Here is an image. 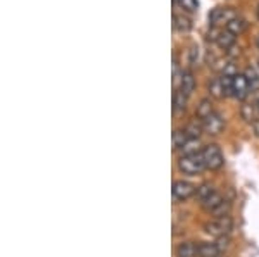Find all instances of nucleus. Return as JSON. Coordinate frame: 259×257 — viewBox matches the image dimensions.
<instances>
[{
	"label": "nucleus",
	"instance_id": "nucleus-1",
	"mask_svg": "<svg viewBox=\"0 0 259 257\" xmlns=\"http://www.w3.org/2000/svg\"><path fill=\"white\" fill-rule=\"evenodd\" d=\"M177 166H178V171L183 173V175H189V176L200 175V173L206 169V163H204L202 150H200V152H192V154H182L178 157Z\"/></svg>",
	"mask_w": 259,
	"mask_h": 257
},
{
	"label": "nucleus",
	"instance_id": "nucleus-2",
	"mask_svg": "<svg viewBox=\"0 0 259 257\" xmlns=\"http://www.w3.org/2000/svg\"><path fill=\"white\" fill-rule=\"evenodd\" d=\"M232 230H233V219L228 214H225V216H214L204 225V231L214 238L228 237L232 233Z\"/></svg>",
	"mask_w": 259,
	"mask_h": 257
},
{
	"label": "nucleus",
	"instance_id": "nucleus-3",
	"mask_svg": "<svg viewBox=\"0 0 259 257\" xmlns=\"http://www.w3.org/2000/svg\"><path fill=\"white\" fill-rule=\"evenodd\" d=\"M202 157L204 163H206V169H209V171H218L225 166V156L216 143L206 145L202 148Z\"/></svg>",
	"mask_w": 259,
	"mask_h": 257
},
{
	"label": "nucleus",
	"instance_id": "nucleus-4",
	"mask_svg": "<svg viewBox=\"0 0 259 257\" xmlns=\"http://www.w3.org/2000/svg\"><path fill=\"white\" fill-rule=\"evenodd\" d=\"M197 192V186H195L192 181L189 180H175L173 186H171V197H173V202H187L190 197L195 195Z\"/></svg>",
	"mask_w": 259,
	"mask_h": 257
},
{
	"label": "nucleus",
	"instance_id": "nucleus-5",
	"mask_svg": "<svg viewBox=\"0 0 259 257\" xmlns=\"http://www.w3.org/2000/svg\"><path fill=\"white\" fill-rule=\"evenodd\" d=\"M228 247V238H218L216 242H199L197 257H221L225 248Z\"/></svg>",
	"mask_w": 259,
	"mask_h": 257
},
{
	"label": "nucleus",
	"instance_id": "nucleus-6",
	"mask_svg": "<svg viewBox=\"0 0 259 257\" xmlns=\"http://www.w3.org/2000/svg\"><path fill=\"white\" fill-rule=\"evenodd\" d=\"M200 207H202L207 214H211V216H225V214H228L227 211H228L230 204L220 192H216L214 195L207 198V200L204 202Z\"/></svg>",
	"mask_w": 259,
	"mask_h": 257
},
{
	"label": "nucleus",
	"instance_id": "nucleus-7",
	"mask_svg": "<svg viewBox=\"0 0 259 257\" xmlns=\"http://www.w3.org/2000/svg\"><path fill=\"white\" fill-rule=\"evenodd\" d=\"M237 11L233 7H214L211 12H209V24L212 28H218L221 24H227L230 23L232 19L237 18Z\"/></svg>",
	"mask_w": 259,
	"mask_h": 257
},
{
	"label": "nucleus",
	"instance_id": "nucleus-8",
	"mask_svg": "<svg viewBox=\"0 0 259 257\" xmlns=\"http://www.w3.org/2000/svg\"><path fill=\"white\" fill-rule=\"evenodd\" d=\"M200 126H202V130L206 131V133H209V135H218L221 130H223V126H225V121H223V118L216 113H211L209 116H206V118H202L200 119Z\"/></svg>",
	"mask_w": 259,
	"mask_h": 257
},
{
	"label": "nucleus",
	"instance_id": "nucleus-9",
	"mask_svg": "<svg viewBox=\"0 0 259 257\" xmlns=\"http://www.w3.org/2000/svg\"><path fill=\"white\" fill-rule=\"evenodd\" d=\"M249 90H250V85H249L247 78H245V74L237 73L235 76H233V88H232V97L239 98V100H244V98L247 97Z\"/></svg>",
	"mask_w": 259,
	"mask_h": 257
},
{
	"label": "nucleus",
	"instance_id": "nucleus-10",
	"mask_svg": "<svg viewBox=\"0 0 259 257\" xmlns=\"http://www.w3.org/2000/svg\"><path fill=\"white\" fill-rule=\"evenodd\" d=\"M194 90H195V76H194V73L187 69V71H183L182 78H180L177 92H180L182 95H185V97L189 98L190 95L194 93Z\"/></svg>",
	"mask_w": 259,
	"mask_h": 257
},
{
	"label": "nucleus",
	"instance_id": "nucleus-11",
	"mask_svg": "<svg viewBox=\"0 0 259 257\" xmlns=\"http://www.w3.org/2000/svg\"><path fill=\"white\" fill-rule=\"evenodd\" d=\"M237 36L233 35V33H230L227 28H221L218 36H216V43H218V47H221L223 50H228V48L233 47V43H235Z\"/></svg>",
	"mask_w": 259,
	"mask_h": 257
},
{
	"label": "nucleus",
	"instance_id": "nucleus-12",
	"mask_svg": "<svg viewBox=\"0 0 259 257\" xmlns=\"http://www.w3.org/2000/svg\"><path fill=\"white\" fill-rule=\"evenodd\" d=\"M177 257H197V243L195 242H182L175 248Z\"/></svg>",
	"mask_w": 259,
	"mask_h": 257
},
{
	"label": "nucleus",
	"instance_id": "nucleus-13",
	"mask_svg": "<svg viewBox=\"0 0 259 257\" xmlns=\"http://www.w3.org/2000/svg\"><path fill=\"white\" fill-rule=\"evenodd\" d=\"M216 192H218V190L214 188V185H211V183H200L197 186V192H195V198H197L199 204L202 205L204 202H206L209 197L214 195Z\"/></svg>",
	"mask_w": 259,
	"mask_h": 257
},
{
	"label": "nucleus",
	"instance_id": "nucleus-14",
	"mask_svg": "<svg viewBox=\"0 0 259 257\" xmlns=\"http://www.w3.org/2000/svg\"><path fill=\"white\" fill-rule=\"evenodd\" d=\"M192 138V136L187 133L185 128H180V130H175L173 133V150L182 152V148L185 147L187 142Z\"/></svg>",
	"mask_w": 259,
	"mask_h": 257
},
{
	"label": "nucleus",
	"instance_id": "nucleus-15",
	"mask_svg": "<svg viewBox=\"0 0 259 257\" xmlns=\"http://www.w3.org/2000/svg\"><path fill=\"white\" fill-rule=\"evenodd\" d=\"M227 30L230 31V33H233L235 36H239V35H242L245 30H247V21H245L244 18H240V16H237L235 19H232L230 23L227 24Z\"/></svg>",
	"mask_w": 259,
	"mask_h": 257
},
{
	"label": "nucleus",
	"instance_id": "nucleus-16",
	"mask_svg": "<svg viewBox=\"0 0 259 257\" xmlns=\"http://www.w3.org/2000/svg\"><path fill=\"white\" fill-rule=\"evenodd\" d=\"M173 28L180 33H189L192 30V21L185 16H180L175 12L173 14Z\"/></svg>",
	"mask_w": 259,
	"mask_h": 257
},
{
	"label": "nucleus",
	"instance_id": "nucleus-17",
	"mask_svg": "<svg viewBox=\"0 0 259 257\" xmlns=\"http://www.w3.org/2000/svg\"><path fill=\"white\" fill-rule=\"evenodd\" d=\"M187 100H189V98H187L185 95H182L180 92H175V95H173V111L175 113H183V111L187 109Z\"/></svg>",
	"mask_w": 259,
	"mask_h": 257
},
{
	"label": "nucleus",
	"instance_id": "nucleus-18",
	"mask_svg": "<svg viewBox=\"0 0 259 257\" xmlns=\"http://www.w3.org/2000/svg\"><path fill=\"white\" fill-rule=\"evenodd\" d=\"M211 113H214V109H212V104L209 98L200 100V104L197 106V118L202 119V118H206V116H209Z\"/></svg>",
	"mask_w": 259,
	"mask_h": 257
},
{
	"label": "nucleus",
	"instance_id": "nucleus-19",
	"mask_svg": "<svg viewBox=\"0 0 259 257\" xmlns=\"http://www.w3.org/2000/svg\"><path fill=\"white\" fill-rule=\"evenodd\" d=\"M175 6L182 7L187 12H197L199 11V0H178Z\"/></svg>",
	"mask_w": 259,
	"mask_h": 257
},
{
	"label": "nucleus",
	"instance_id": "nucleus-20",
	"mask_svg": "<svg viewBox=\"0 0 259 257\" xmlns=\"http://www.w3.org/2000/svg\"><path fill=\"white\" fill-rule=\"evenodd\" d=\"M209 93L212 95V97H225L220 78H214L212 81H209Z\"/></svg>",
	"mask_w": 259,
	"mask_h": 257
},
{
	"label": "nucleus",
	"instance_id": "nucleus-21",
	"mask_svg": "<svg viewBox=\"0 0 259 257\" xmlns=\"http://www.w3.org/2000/svg\"><path fill=\"white\" fill-rule=\"evenodd\" d=\"M256 109H257V114H259V98H257V102H256Z\"/></svg>",
	"mask_w": 259,
	"mask_h": 257
},
{
	"label": "nucleus",
	"instance_id": "nucleus-22",
	"mask_svg": "<svg viewBox=\"0 0 259 257\" xmlns=\"http://www.w3.org/2000/svg\"><path fill=\"white\" fill-rule=\"evenodd\" d=\"M257 18H259V6H257Z\"/></svg>",
	"mask_w": 259,
	"mask_h": 257
},
{
	"label": "nucleus",
	"instance_id": "nucleus-23",
	"mask_svg": "<svg viewBox=\"0 0 259 257\" xmlns=\"http://www.w3.org/2000/svg\"><path fill=\"white\" fill-rule=\"evenodd\" d=\"M257 47H259V36H257Z\"/></svg>",
	"mask_w": 259,
	"mask_h": 257
}]
</instances>
